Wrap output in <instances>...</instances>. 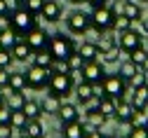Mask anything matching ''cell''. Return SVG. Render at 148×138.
<instances>
[{"mask_svg":"<svg viewBox=\"0 0 148 138\" xmlns=\"http://www.w3.org/2000/svg\"><path fill=\"white\" fill-rule=\"evenodd\" d=\"M47 52L52 54L54 63H61V61H66V58L75 52V45H73V40H71V37H66L64 33H54V35H49Z\"/></svg>","mask_w":148,"mask_h":138,"instance_id":"6da1fadb","label":"cell"},{"mask_svg":"<svg viewBox=\"0 0 148 138\" xmlns=\"http://www.w3.org/2000/svg\"><path fill=\"white\" fill-rule=\"evenodd\" d=\"M115 19H118V12L113 7L99 5V7H92L89 24L94 26L97 31H101V33H108V31H115Z\"/></svg>","mask_w":148,"mask_h":138,"instance_id":"7a4b0ae2","label":"cell"},{"mask_svg":"<svg viewBox=\"0 0 148 138\" xmlns=\"http://www.w3.org/2000/svg\"><path fill=\"white\" fill-rule=\"evenodd\" d=\"M73 91V75L66 73V70H52L49 75V82H47V94L52 96H59L64 101V96H68Z\"/></svg>","mask_w":148,"mask_h":138,"instance_id":"3957f363","label":"cell"},{"mask_svg":"<svg viewBox=\"0 0 148 138\" xmlns=\"http://www.w3.org/2000/svg\"><path fill=\"white\" fill-rule=\"evenodd\" d=\"M10 16V26L19 33V35H26L31 28H35L38 24H35V14H31L26 7H16V10H10L7 12Z\"/></svg>","mask_w":148,"mask_h":138,"instance_id":"277c9868","label":"cell"},{"mask_svg":"<svg viewBox=\"0 0 148 138\" xmlns=\"http://www.w3.org/2000/svg\"><path fill=\"white\" fill-rule=\"evenodd\" d=\"M24 75H26V87H28V89H35V91H40V89H45V87H47V82H49L52 68L35 66V63H33Z\"/></svg>","mask_w":148,"mask_h":138,"instance_id":"5b68a950","label":"cell"},{"mask_svg":"<svg viewBox=\"0 0 148 138\" xmlns=\"http://www.w3.org/2000/svg\"><path fill=\"white\" fill-rule=\"evenodd\" d=\"M89 26H92V24H89V14H85L82 10L68 12V16H66V28H68V33H73V35H85Z\"/></svg>","mask_w":148,"mask_h":138,"instance_id":"8992f818","label":"cell"},{"mask_svg":"<svg viewBox=\"0 0 148 138\" xmlns=\"http://www.w3.org/2000/svg\"><path fill=\"white\" fill-rule=\"evenodd\" d=\"M80 75H82V80L89 82V84H101V80L106 77V68H103V63L99 61V58H94V61H85Z\"/></svg>","mask_w":148,"mask_h":138,"instance_id":"52a82bcc","label":"cell"},{"mask_svg":"<svg viewBox=\"0 0 148 138\" xmlns=\"http://www.w3.org/2000/svg\"><path fill=\"white\" fill-rule=\"evenodd\" d=\"M118 47L122 49V52H134V49H139V47H143V35L139 33V31H134V28H129V31H122L120 35H118Z\"/></svg>","mask_w":148,"mask_h":138,"instance_id":"ba28073f","label":"cell"},{"mask_svg":"<svg viewBox=\"0 0 148 138\" xmlns=\"http://www.w3.org/2000/svg\"><path fill=\"white\" fill-rule=\"evenodd\" d=\"M101 87H103V94L115 98V101H120L122 94H125V80L120 75H106L101 80Z\"/></svg>","mask_w":148,"mask_h":138,"instance_id":"9c48e42d","label":"cell"},{"mask_svg":"<svg viewBox=\"0 0 148 138\" xmlns=\"http://www.w3.org/2000/svg\"><path fill=\"white\" fill-rule=\"evenodd\" d=\"M24 40H26V45H28L33 52H40V49H47L49 35H47L42 28H38V26H35V28H31V31L26 33V37H24Z\"/></svg>","mask_w":148,"mask_h":138,"instance_id":"30bf717a","label":"cell"},{"mask_svg":"<svg viewBox=\"0 0 148 138\" xmlns=\"http://www.w3.org/2000/svg\"><path fill=\"white\" fill-rule=\"evenodd\" d=\"M40 14L45 16V21L54 24V21H59V19H61V5L57 3V0H45Z\"/></svg>","mask_w":148,"mask_h":138,"instance_id":"8fae6325","label":"cell"},{"mask_svg":"<svg viewBox=\"0 0 148 138\" xmlns=\"http://www.w3.org/2000/svg\"><path fill=\"white\" fill-rule=\"evenodd\" d=\"M59 120H61V124H68V122H78L80 120V110H78V105L75 103H64L61 101V108H59Z\"/></svg>","mask_w":148,"mask_h":138,"instance_id":"7c38bea8","label":"cell"},{"mask_svg":"<svg viewBox=\"0 0 148 138\" xmlns=\"http://www.w3.org/2000/svg\"><path fill=\"white\" fill-rule=\"evenodd\" d=\"M5 91V105L10 110H21L26 103V94L24 91H12V89H3Z\"/></svg>","mask_w":148,"mask_h":138,"instance_id":"4fadbf2b","label":"cell"},{"mask_svg":"<svg viewBox=\"0 0 148 138\" xmlns=\"http://www.w3.org/2000/svg\"><path fill=\"white\" fill-rule=\"evenodd\" d=\"M120 14H125L127 19H132V21H139V19H141V7H139L136 0H122Z\"/></svg>","mask_w":148,"mask_h":138,"instance_id":"5bb4252c","label":"cell"},{"mask_svg":"<svg viewBox=\"0 0 148 138\" xmlns=\"http://www.w3.org/2000/svg\"><path fill=\"white\" fill-rule=\"evenodd\" d=\"M132 112H134V108H132V103H127V101H118V105H115V120L120 122V124H129V120H132Z\"/></svg>","mask_w":148,"mask_h":138,"instance_id":"9a60e30c","label":"cell"},{"mask_svg":"<svg viewBox=\"0 0 148 138\" xmlns=\"http://www.w3.org/2000/svg\"><path fill=\"white\" fill-rule=\"evenodd\" d=\"M10 52H12V56H14V61H26V58H31V54H33V49L26 45L24 37H19V40H16V45H14Z\"/></svg>","mask_w":148,"mask_h":138,"instance_id":"2e32d148","label":"cell"},{"mask_svg":"<svg viewBox=\"0 0 148 138\" xmlns=\"http://www.w3.org/2000/svg\"><path fill=\"white\" fill-rule=\"evenodd\" d=\"M61 138H85V131H82V122H68V124H61Z\"/></svg>","mask_w":148,"mask_h":138,"instance_id":"e0dca14e","label":"cell"},{"mask_svg":"<svg viewBox=\"0 0 148 138\" xmlns=\"http://www.w3.org/2000/svg\"><path fill=\"white\" fill-rule=\"evenodd\" d=\"M40 108H42V112H45V115H57V112H59V108H61V98H59V96L47 94L42 101H40Z\"/></svg>","mask_w":148,"mask_h":138,"instance_id":"ac0fdd59","label":"cell"},{"mask_svg":"<svg viewBox=\"0 0 148 138\" xmlns=\"http://www.w3.org/2000/svg\"><path fill=\"white\" fill-rule=\"evenodd\" d=\"M19 33H16L12 26L10 28H5V31H0V47H3V49H12L14 45H16V40H19Z\"/></svg>","mask_w":148,"mask_h":138,"instance_id":"d6986e66","label":"cell"},{"mask_svg":"<svg viewBox=\"0 0 148 138\" xmlns=\"http://www.w3.org/2000/svg\"><path fill=\"white\" fill-rule=\"evenodd\" d=\"M115 105H118V101H115V98H110V96H103V98L97 101L99 112H103L108 120H110V117H115Z\"/></svg>","mask_w":148,"mask_h":138,"instance_id":"ffe728a7","label":"cell"},{"mask_svg":"<svg viewBox=\"0 0 148 138\" xmlns=\"http://www.w3.org/2000/svg\"><path fill=\"white\" fill-rule=\"evenodd\" d=\"M132 108H146L148 105V84H143V87H136L134 89V94H132Z\"/></svg>","mask_w":148,"mask_h":138,"instance_id":"44dd1931","label":"cell"},{"mask_svg":"<svg viewBox=\"0 0 148 138\" xmlns=\"http://www.w3.org/2000/svg\"><path fill=\"white\" fill-rule=\"evenodd\" d=\"M146 124H148V108H134L132 120H129V126L139 129V126H146Z\"/></svg>","mask_w":148,"mask_h":138,"instance_id":"7402d4cb","label":"cell"},{"mask_svg":"<svg viewBox=\"0 0 148 138\" xmlns=\"http://www.w3.org/2000/svg\"><path fill=\"white\" fill-rule=\"evenodd\" d=\"M26 122H28V117H26L24 110H12V112H10V126H12L14 131H24Z\"/></svg>","mask_w":148,"mask_h":138,"instance_id":"603a6c76","label":"cell"},{"mask_svg":"<svg viewBox=\"0 0 148 138\" xmlns=\"http://www.w3.org/2000/svg\"><path fill=\"white\" fill-rule=\"evenodd\" d=\"M78 54L85 58V61H94L99 58V49H97V42H82L78 47Z\"/></svg>","mask_w":148,"mask_h":138,"instance_id":"cb8c5ba5","label":"cell"},{"mask_svg":"<svg viewBox=\"0 0 148 138\" xmlns=\"http://www.w3.org/2000/svg\"><path fill=\"white\" fill-rule=\"evenodd\" d=\"M24 136L26 138H38V136H45V129L40 124V120H28L26 126H24Z\"/></svg>","mask_w":148,"mask_h":138,"instance_id":"d4e9b609","label":"cell"},{"mask_svg":"<svg viewBox=\"0 0 148 138\" xmlns=\"http://www.w3.org/2000/svg\"><path fill=\"white\" fill-rule=\"evenodd\" d=\"M7 89H12V91H24V89H26V75H24V73H10Z\"/></svg>","mask_w":148,"mask_h":138,"instance_id":"484cf974","label":"cell"},{"mask_svg":"<svg viewBox=\"0 0 148 138\" xmlns=\"http://www.w3.org/2000/svg\"><path fill=\"white\" fill-rule=\"evenodd\" d=\"M113 47H118V40L113 35H108V33H101L99 37H97V49L103 54V52H110Z\"/></svg>","mask_w":148,"mask_h":138,"instance_id":"4316f807","label":"cell"},{"mask_svg":"<svg viewBox=\"0 0 148 138\" xmlns=\"http://www.w3.org/2000/svg\"><path fill=\"white\" fill-rule=\"evenodd\" d=\"M31 58H33V63H35V66H45V68H52V63H54V58H52V54H49L47 49L33 52Z\"/></svg>","mask_w":148,"mask_h":138,"instance_id":"83f0119b","label":"cell"},{"mask_svg":"<svg viewBox=\"0 0 148 138\" xmlns=\"http://www.w3.org/2000/svg\"><path fill=\"white\" fill-rule=\"evenodd\" d=\"M21 110L26 112L28 120H40V117H42V108H40V103H38V101H28V98H26V103H24V108H21Z\"/></svg>","mask_w":148,"mask_h":138,"instance_id":"f1b7e54d","label":"cell"},{"mask_svg":"<svg viewBox=\"0 0 148 138\" xmlns=\"http://www.w3.org/2000/svg\"><path fill=\"white\" fill-rule=\"evenodd\" d=\"M75 96H78V101H80V103H87V101H92V98H94V94H92V84L82 80V82L75 87Z\"/></svg>","mask_w":148,"mask_h":138,"instance_id":"f546056e","label":"cell"},{"mask_svg":"<svg viewBox=\"0 0 148 138\" xmlns=\"http://www.w3.org/2000/svg\"><path fill=\"white\" fill-rule=\"evenodd\" d=\"M136 70H139V66H136V63H132V61H125V63H120V68H118V75L122 77L125 82H129V80L134 77V73H136Z\"/></svg>","mask_w":148,"mask_h":138,"instance_id":"4dcf8cb0","label":"cell"},{"mask_svg":"<svg viewBox=\"0 0 148 138\" xmlns=\"http://www.w3.org/2000/svg\"><path fill=\"white\" fill-rule=\"evenodd\" d=\"M129 28H134V21H132V19H127L125 14H118V19H115V31L122 33V31H129Z\"/></svg>","mask_w":148,"mask_h":138,"instance_id":"1f68e13d","label":"cell"},{"mask_svg":"<svg viewBox=\"0 0 148 138\" xmlns=\"http://www.w3.org/2000/svg\"><path fill=\"white\" fill-rule=\"evenodd\" d=\"M129 84H132L134 89H136V87H143V84H148V77H146V73H143V70L139 68V70L134 73V77L129 80Z\"/></svg>","mask_w":148,"mask_h":138,"instance_id":"d6a6232c","label":"cell"},{"mask_svg":"<svg viewBox=\"0 0 148 138\" xmlns=\"http://www.w3.org/2000/svg\"><path fill=\"white\" fill-rule=\"evenodd\" d=\"M146 49L143 47H139V49H134V52H129V61H132V63H136V66H141L143 63V58H146Z\"/></svg>","mask_w":148,"mask_h":138,"instance_id":"836d02e7","label":"cell"},{"mask_svg":"<svg viewBox=\"0 0 148 138\" xmlns=\"http://www.w3.org/2000/svg\"><path fill=\"white\" fill-rule=\"evenodd\" d=\"M14 61V56H12V52L10 49H3L0 47V68H10V63Z\"/></svg>","mask_w":148,"mask_h":138,"instance_id":"e575fe53","label":"cell"},{"mask_svg":"<svg viewBox=\"0 0 148 138\" xmlns=\"http://www.w3.org/2000/svg\"><path fill=\"white\" fill-rule=\"evenodd\" d=\"M42 3H45V0H26V10L31 12V14H35V16H38L40 14V10H42Z\"/></svg>","mask_w":148,"mask_h":138,"instance_id":"d590c367","label":"cell"},{"mask_svg":"<svg viewBox=\"0 0 148 138\" xmlns=\"http://www.w3.org/2000/svg\"><path fill=\"white\" fill-rule=\"evenodd\" d=\"M127 138H148V131H146V126H139V129H132V131H129Z\"/></svg>","mask_w":148,"mask_h":138,"instance_id":"8d00e7d4","label":"cell"},{"mask_svg":"<svg viewBox=\"0 0 148 138\" xmlns=\"http://www.w3.org/2000/svg\"><path fill=\"white\" fill-rule=\"evenodd\" d=\"M10 108L7 105H3V108H0V124H10Z\"/></svg>","mask_w":148,"mask_h":138,"instance_id":"74e56055","label":"cell"},{"mask_svg":"<svg viewBox=\"0 0 148 138\" xmlns=\"http://www.w3.org/2000/svg\"><path fill=\"white\" fill-rule=\"evenodd\" d=\"M12 133H14V129L10 124H0V138H12Z\"/></svg>","mask_w":148,"mask_h":138,"instance_id":"f35d334b","label":"cell"},{"mask_svg":"<svg viewBox=\"0 0 148 138\" xmlns=\"http://www.w3.org/2000/svg\"><path fill=\"white\" fill-rule=\"evenodd\" d=\"M7 80H10L7 68H0V89H7Z\"/></svg>","mask_w":148,"mask_h":138,"instance_id":"ab89813d","label":"cell"},{"mask_svg":"<svg viewBox=\"0 0 148 138\" xmlns=\"http://www.w3.org/2000/svg\"><path fill=\"white\" fill-rule=\"evenodd\" d=\"M10 5H12V0H0V16H5L10 12Z\"/></svg>","mask_w":148,"mask_h":138,"instance_id":"60d3db41","label":"cell"},{"mask_svg":"<svg viewBox=\"0 0 148 138\" xmlns=\"http://www.w3.org/2000/svg\"><path fill=\"white\" fill-rule=\"evenodd\" d=\"M139 26H141V33H143V35H148V19H143V16H141V19H139Z\"/></svg>","mask_w":148,"mask_h":138,"instance_id":"b9f144b4","label":"cell"},{"mask_svg":"<svg viewBox=\"0 0 148 138\" xmlns=\"http://www.w3.org/2000/svg\"><path fill=\"white\" fill-rule=\"evenodd\" d=\"M5 28H10V16H7V14L0 16V31H5Z\"/></svg>","mask_w":148,"mask_h":138,"instance_id":"7bdbcfd3","label":"cell"},{"mask_svg":"<svg viewBox=\"0 0 148 138\" xmlns=\"http://www.w3.org/2000/svg\"><path fill=\"white\" fill-rule=\"evenodd\" d=\"M85 3H89L92 7H99V5H106V0H85Z\"/></svg>","mask_w":148,"mask_h":138,"instance_id":"ee69618b","label":"cell"},{"mask_svg":"<svg viewBox=\"0 0 148 138\" xmlns=\"http://www.w3.org/2000/svg\"><path fill=\"white\" fill-rule=\"evenodd\" d=\"M139 68H141V70H143V73H146V75H148V54H146V58H143V63H141V66H139Z\"/></svg>","mask_w":148,"mask_h":138,"instance_id":"f6af8a7d","label":"cell"},{"mask_svg":"<svg viewBox=\"0 0 148 138\" xmlns=\"http://www.w3.org/2000/svg\"><path fill=\"white\" fill-rule=\"evenodd\" d=\"M85 138H103L99 131H94V133H85Z\"/></svg>","mask_w":148,"mask_h":138,"instance_id":"bcb514c9","label":"cell"},{"mask_svg":"<svg viewBox=\"0 0 148 138\" xmlns=\"http://www.w3.org/2000/svg\"><path fill=\"white\" fill-rule=\"evenodd\" d=\"M3 105H5V91L0 89V108H3Z\"/></svg>","mask_w":148,"mask_h":138,"instance_id":"7dc6e473","label":"cell"},{"mask_svg":"<svg viewBox=\"0 0 148 138\" xmlns=\"http://www.w3.org/2000/svg\"><path fill=\"white\" fill-rule=\"evenodd\" d=\"M12 3H14L16 7H24V5H26V0H12Z\"/></svg>","mask_w":148,"mask_h":138,"instance_id":"c3c4849f","label":"cell"},{"mask_svg":"<svg viewBox=\"0 0 148 138\" xmlns=\"http://www.w3.org/2000/svg\"><path fill=\"white\" fill-rule=\"evenodd\" d=\"M68 3H73V5H78V3H85V0H68Z\"/></svg>","mask_w":148,"mask_h":138,"instance_id":"681fc988","label":"cell"},{"mask_svg":"<svg viewBox=\"0 0 148 138\" xmlns=\"http://www.w3.org/2000/svg\"><path fill=\"white\" fill-rule=\"evenodd\" d=\"M103 138H120V136H103Z\"/></svg>","mask_w":148,"mask_h":138,"instance_id":"f907efd6","label":"cell"},{"mask_svg":"<svg viewBox=\"0 0 148 138\" xmlns=\"http://www.w3.org/2000/svg\"><path fill=\"white\" fill-rule=\"evenodd\" d=\"M139 3H148V0H139Z\"/></svg>","mask_w":148,"mask_h":138,"instance_id":"816d5d0a","label":"cell"},{"mask_svg":"<svg viewBox=\"0 0 148 138\" xmlns=\"http://www.w3.org/2000/svg\"><path fill=\"white\" fill-rule=\"evenodd\" d=\"M19 138H26V136H24V133H21V136H19Z\"/></svg>","mask_w":148,"mask_h":138,"instance_id":"f5cc1de1","label":"cell"},{"mask_svg":"<svg viewBox=\"0 0 148 138\" xmlns=\"http://www.w3.org/2000/svg\"><path fill=\"white\" fill-rule=\"evenodd\" d=\"M38 138H45V136H38Z\"/></svg>","mask_w":148,"mask_h":138,"instance_id":"db71d44e","label":"cell"},{"mask_svg":"<svg viewBox=\"0 0 148 138\" xmlns=\"http://www.w3.org/2000/svg\"><path fill=\"white\" fill-rule=\"evenodd\" d=\"M146 131H148V124H146Z\"/></svg>","mask_w":148,"mask_h":138,"instance_id":"11a10c76","label":"cell"},{"mask_svg":"<svg viewBox=\"0 0 148 138\" xmlns=\"http://www.w3.org/2000/svg\"><path fill=\"white\" fill-rule=\"evenodd\" d=\"M146 108H148V105H146Z\"/></svg>","mask_w":148,"mask_h":138,"instance_id":"9f6ffc18","label":"cell"}]
</instances>
